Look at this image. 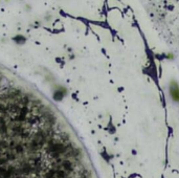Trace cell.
Segmentation results:
<instances>
[{"mask_svg":"<svg viewBox=\"0 0 179 178\" xmlns=\"http://www.w3.org/2000/svg\"><path fill=\"white\" fill-rule=\"evenodd\" d=\"M170 93H171V96L173 97L174 101L179 102V87L176 83H172L171 84V89H170Z\"/></svg>","mask_w":179,"mask_h":178,"instance_id":"1","label":"cell"}]
</instances>
